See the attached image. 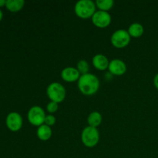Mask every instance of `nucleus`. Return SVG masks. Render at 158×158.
I'll use <instances>...</instances> for the list:
<instances>
[{
	"label": "nucleus",
	"mask_w": 158,
	"mask_h": 158,
	"mask_svg": "<svg viewBox=\"0 0 158 158\" xmlns=\"http://www.w3.org/2000/svg\"><path fill=\"white\" fill-rule=\"evenodd\" d=\"M77 82L79 89L83 95H94L97 94L100 88V80L98 77L89 73L80 76Z\"/></svg>",
	"instance_id": "1"
},
{
	"label": "nucleus",
	"mask_w": 158,
	"mask_h": 158,
	"mask_svg": "<svg viewBox=\"0 0 158 158\" xmlns=\"http://www.w3.org/2000/svg\"><path fill=\"white\" fill-rule=\"evenodd\" d=\"M96 4L91 0H80L74 6L75 13L79 18L86 19L92 18L96 12Z\"/></svg>",
	"instance_id": "2"
},
{
	"label": "nucleus",
	"mask_w": 158,
	"mask_h": 158,
	"mask_svg": "<svg viewBox=\"0 0 158 158\" xmlns=\"http://www.w3.org/2000/svg\"><path fill=\"white\" fill-rule=\"evenodd\" d=\"M46 94L50 99V101L60 103L65 100L66 91L64 86L58 82L50 83L46 89Z\"/></svg>",
	"instance_id": "3"
},
{
	"label": "nucleus",
	"mask_w": 158,
	"mask_h": 158,
	"mask_svg": "<svg viewBox=\"0 0 158 158\" xmlns=\"http://www.w3.org/2000/svg\"><path fill=\"white\" fill-rule=\"evenodd\" d=\"M81 140L86 147L94 148L100 140V133L97 128L87 126L82 131Z\"/></svg>",
	"instance_id": "4"
},
{
	"label": "nucleus",
	"mask_w": 158,
	"mask_h": 158,
	"mask_svg": "<svg viewBox=\"0 0 158 158\" xmlns=\"http://www.w3.org/2000/svg\"><path fill=\"white\" fill-rule=\"evenodd\" d=\"M46 116L45 111L41 106H33L28 111L27 118L31 124L39 127L41 125L44 124Z\"/></svg>",
	"instance_id": "5"
},
{
	"label": "nucleus",
	"mask_w": 158,
	"mask_h": 158,
	"mask_svg": "<svg viewBox=\"0 0 158 158\" xmlns=\"http://www.w3.org/2000/svg\"><path fill=\"white\" fill-rule=\"evenodd\" d=\"M131 35L128 33L127 30L125 29H118L112 34L110 42L113 46L118 49L126 47L131 42Z\"/></svg>",
	"instance_id": "6"
},
{
	"label": "nucleus",
	"mask_w": 158,
	"mask_h": 158,
	"mask_svg": "<svg viewBox=\"0 0 158 158\" xmlns=\"http://www.w3.org/2000/svg\"><path fill=\"white\" fill-rule=\"evenodd\" d=\"M111 15L108 12L97 10L92 16V22L97 27L103 29L109 26L111 23Z\"/></svg>",
	"instance_id": "7"
},
{
	"label": "nucleus",
	"mask_w": 158,
	"mask_h": 158,
	"mask_svg": "<svg viewBox=\"0 0 158 158\" xmlns=\"http://www.w3.org/2000/svg\"><path fill=\"white\" fill-rule=\"evenodd\" d=\"M23 117L17 112L10 113L6 117V126L8 129L12 132H17L19 131L23 127Z\"/></svg>",
	"instance_id": "8"
},
{
	"label": "nucleus",
	"mask_w": 158,
	"mask_h": 158,
	"mask_svg": "<svg viewBox=\"0 0 158 158\" xmlns=\"http://www.w3.org/2000/svg\"><path fill=\"white\" fill-rule=\"evenodd\" d=\"M108 70L113 76H122L126 73L127 65L120 59H114L110 61Z\"/></svg>",
	"instance_id": "9"
},
{
	"label": "nucleus",
	"mask_w": 158,
	"mask_h": 158,
	"mask_svg": "<svg viewBox=\"0 0 158 158\" xmlns=\"http://www.w3.org/2000/svg\"><path fill=\"white\" fill-rule=\"evenodd\" d=\"M81 74L78 71L77 68L68 66L64 68L61 71V77L64 81L67 83H73V82L78 81Z\"/></svg>",
	"instance_id": "10"
},
{
	"label": "nucleus",
	"mask_w": 158,
	"mask_h": 158,
	"mask_svg": "<svg viewBox=\"0 0 158 158\" xmlns=\"http://www.w3.org/2000/svg\"><path fill=\"white\" fill-rule=\"evenodd\" d=\"M92 63L94 67L100 71L108 69L110 61L107 57L103 54H97L92 59Z\"/></svg>",
	"instance_id": "11"
},
{
	"label": "nucleus",
	"mask_w": 158,
	"mask_h": 158,
	"mask_svg": "<svg viewBox=\"0 0 158 158\" xmlns=\"http://www.w3.org/2000/svg\"><path fill=\"white\" fill-rule=\"evenodd\" d=\"M52 131L50 127L46 124H43L39 127L36 130V135L40 140L43 141H46L49 140L52 137Z\"/></svg>",
	"instance_id": "12"
},
{
	"label": "nucleus",
	"mask_w": 158,
	"mask_h": 158,
	"mask_svg": "<svg viewBox=\"0 0 158 158\" xmlns=\"http://www.w3.org/2000/svg\"><path fill=\"white\" fill-rule=\"evenodd\" d=\"M128 33L133 38H139L141 36L144 32L143 26L139 23H134L129 26L127 29Z\"/></svg>",
	"instance_id": "13"
},
{
	"label": "nucleus",
	"mask_w": 158,
	"mask_h": 158,
	"mask_svg": "<svg viewBox=\"0 0 158 158\" xmlns=\"http://www.w3.org/2000/svg\"><path fill=\"white\" fill-rule=\"evenodd\" d=\"M102 120H103V117L98 111H94V112L90 113L87 117V122L89 126L95 128L101 124Z\"/></svg>",
	"instance_id": "14"
},
{
	"label": "nucleus",
	"mask_w": 158,
	"mask_h": 158,
	"mask_svg": "<svg viewBox=\"0 0 158 158\" xmlns=\"http://www.w3.org/2000/svg\"><path fill=\"white\" fill-rule=\"evenodd\" d=\"M25 5L23 0H6V7L12 12H16L21 10Z\"/></svg>",
	"instance_id": "15"
},
{
	"label": "nucleus",
	"mask_w": 158,
	"mask_h": 158,
	"mask_svg": "<svg viewBox=\"0 0 158 158\" xmlns=\"http://www.w3.org/2000/svg\"><path fill=\"white\" fill-rule=\"evenodd\" d=\"M95 4L97 8L99 9V10L108 12L110 9L113 8L114 2V0H97L95 2Z\"/></svg>",
	"instance_id": "16"
},
{
	"label": "nucleus",
	"mask_w": 158,
	"mask_h": 158,
	"mask_svg": "<svg viewBox=\"0 0 158 158\" xmlns=\"http://www.w3.org/2000/svg\"><path fill=\"white\" fill-rule=\"evenodd\" d=\"M77 69L80 72L81 75L86 74L89 73V65L88 62L85 60H81L77 63Z\"/></svg>",
	"instance_id": "17"
},
{
	"label": "nucleus",
	"mask_w": 158,
	"mask_h": 158,
	"mask_svg": "<svg viewBox=\"0 0 158 158\" xmlns=\"http://www.w3.org/2000/svg\"><path fill=\"white\" fill-rule=\"evenodd\" d=\"M58 104L59 103H56V102L50 101L49 103H47V105H46V110H47L48 113L50 114H55V113L58 110Z\"/></svg>",
	"instance_id": "18"
},
{
	"label": "nucleus",
	"mask_w": 158,
	"mask_h": 158,
	"mask_svg": "<svg viewBox=\"0 0 158 158\" xmlns=\"http://www.w3.org/2000/svg\"><path fill=\"white\" fill-rule=\"evenodd\" d=\"M56 123V118L52 114H48V115L46 116V118H45L44 124L47 125L49 127L53 126Z\"/></svg>",
	"instance_id": "19"
},
{
	"label": "nucleus",
	"mask_w": 158,
	"mask_h": 158,
	"mask_svg": "<svg viewBox=\"0 0 158 158\" xmlns=\"http://www.w3.org/2000/svg\"><path fill=\"white\" fill-rule=\"evenodd\" d=\"M154 84L155 86V87L158 89V73L154 77Z\"/></svg>",
	"instance_id": "20"
},
{
	"label": "nucleus",
	"mask_w": 158,
	"mask_h": 158,
	"mask_svg": "<svg viewBox=\"0 0 158 158\" xmlns=\"http://www.w3.org/2000/svg\"><path fill=\"white\" fill-rule=\"evenodd\" d=\"M6 0H0V8L2 7V6H6Z\"/></svg>",
	"instance_id": "21"
},
{
	"label": "nucleus",
	"mask_w": 158,
	"mask_h": 158,
	"mask_svg": "<svg viewBox=\"0 0 158 158\" xmlns=\"http://www.w3.org/2000/svg\"><path fill=\"white\" fill-rule=\"evenodd\" d=\"M2 17H3V13H2V11L0 10V21H1V20H2Z\"/></svg>",
	"instance_id": "22"
}]
</instances>
